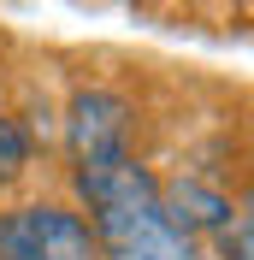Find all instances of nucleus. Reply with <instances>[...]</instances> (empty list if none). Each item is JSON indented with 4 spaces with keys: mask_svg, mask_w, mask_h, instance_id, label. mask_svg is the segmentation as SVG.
I'll use <instances>...</instances> for the list:
<instances>
[{
    "mask_svg": "<svg viewBox=\"0 0 254 260\" xmlns=\"http://www.w3.org/2000/svg\"><path fill=\"white\" fill-rule=\"evenodd\" d=\"M0 260H101V248L71 207L30 201L0 213Z\"/></svg>",
    "mask_w": 254,
    "mask_h": 260,
    "instance_id": "2",
    "label": "nucleus"
},
{
    "mask_svg": "<svg viewBox=\"0 0 254 260\" xmlns=\"http://www.w3.org/2000/svg\"><path fill=\"white\" fill-rule=\"evenodd\" d=\"M160 207L172 213V225L189 231V237H195V231H225L231 219H237V207H231L219 189H207V183H195V178H177Z\"/></svg>",
    "mask_w": 254,
    "mask_h": 260,
    "instance_id": "5",
    "label": "nucleus"
},
{
    "mask_svg": "<svg viewBox=\"0 0 254 260\" xmlns=\"http://www.w3.org/2000/svg\"><path fill=\"white\" fill-rule=\"evenodd\" d=\"M95 248L107 260H207L189 231L172 225V213L160 207V195L95 207Z\"/></svg>",
    "mask_w": 254,
    "mask_h": 260,
    "instance_id": "1",
    "label": "nucleus"
},
{
    "mask_svg": "<svg viewBox=\"0 0 254 260\" xmlns=\"http://www.w3.org/2000/svg\"><path fill=\"white\" fill-rule=\"evenodd\" d=\"M248 243H254V225H248V213H237V219L219 231V254L225 260H248Z\"/></svg>",
    "mask_w": 254,
    "mask_h": 260,
    "instance_id": "7",
    "label": "nucleus"
},
{
    "mask_svg": "<svg viewBox=\"0 0 254 260\" xmlns=\"http://www.w3.org/2000/svg\"><path fill=\"white\" fill-rule=\"evenodd\" d=\"M77 195L95 207H118V201H142V195H160L154 172H148L136 154H118V160H95V166H77Z\"/></svg>",
    "mask_w": 254,
    "mask_h": 260,
    "instance_id": "4",
    "label": "nucleus"
},
{
    "mask_svg": "<svg viewBox=\"0 0 254 260\" xmlns=\"http://www.w3.org/2000/svg\"><path fill=\"white\" fill-rule=\"evenodd\" d=\"M24 166H30V130L0 113V183H12Z\"/></svg>",
    "mask_w": 254,
    "mask_h": 260,
    "instance_id": "6",
    "label": "nucleus"
},
{
    "mask_svg": "<svg viewBox=\"0 0 254 260\" xmlns=\"http://www.w3.org/2000/svg\"><path fill=\"white\" fill-rule=\"evenodd\" d=\"M65 148L77 166L130 154V101L112 89H77L65 107Z\"/></svg>",
    "mask_w": 254,
    "mask_h": 260,
    "instance_id": "3",
    "label": "nucleus"
}]
</instances>
